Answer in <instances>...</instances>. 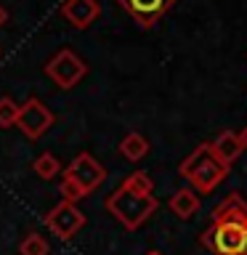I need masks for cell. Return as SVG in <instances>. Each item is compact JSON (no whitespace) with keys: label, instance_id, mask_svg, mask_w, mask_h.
<instances>
[{"label":"cell","instance_id":"cell-3","mask_svg":"<svg viewBox=\"0 0 247 255\" xmlns=\"http://www.w3.org/2000/svg\"><path fill=\"white\" fill-rule=\"evenodd\" d=\"M53 123H56L53 112L48 109L37 96H29V99L19 107V117H16L13 128H19L29 141H37V138H43V135L51 130Z\"/></svg>","mask_w":247,"mask_h":255},{"label":"cell","instance_id":"cell-23","mask_svg":"<svg viewBox=\"0 0 247 255\" xmlns=\"http://www.w3.org/2000/svg\"><path fill=\"white\" fill-rule=\"evenodd\" d=\"M143 255H162L159 250H149V253H143Z\"/></svg>","mask_w":247,"mask_h":255},{"label":"cell","instance_id":"cell-17","mask_svg":"<svg viewBox=\"0 0 247 255\" xmlns=\"http://www.w3.org/2000/svg\"><path fill=\"white\" fill-rule=\"evenodd\" d=\"M16 117H19V104L11 96H3L0 99V128H13Z\"/></svg>","mask_w":247,"mask_h":255},{"label":"cell","instance_id":"cell-2","mask_svg":"<svg viewBox=\"0 0 247 255\" xmlns=\"http://www.w3.org/2000/svg\"><path fill=\"white\" fill-rule=\"evenodd\" d=\"M45 75L53 80L56 85L61 88V91H72L80 80L88 75V64L80 59L75 51H69V48H61L59 53L53 56V59H48L45 64Z\"/></svg>","mask_w":247,"mask_h":255},{"label":"cell","instance_id":"cell-18","mask_svg":"<svg viewBox=\"0 0 247 255\" xmlns=\"http://www.w3.org/2000/svg\"><path fill=\"white\" fill-rule=\"evenodd\" d=\"M123 183L133 191H141V194H151V191H154V181H151L143 170H135L133 175H127Z\"/></svg>","mask_w":247,"mask_h":255},{"label":"cell","instance_id":"cell-15","mask_svg":"<svg viewBox=\"0 0 247 255\" xmlns=\"http://www.w3.org/2000/svg\"><path fill=\"white\" fill-rule=\"evenodd\" d=\"M32 170H35V175L37 178H43V181H51V178H56L59 175V170H61V165H59V159H56L51 151H43L35 162H32Z\"/></svg>","mask_w":247,"mask_h":255},{"label":"cell","instance_id":"cell-24","mask_svg":"<svg viewBox=\"0 0 247 255\" xmlns=\"http://www.w3.org/2000/svg\"><path fill=\"white\" fill-rule=\"evenodd\" d=\"M245 229H247V218H245Z\"/></svg>","mask_w":247,"mask_h":255},{"label":"cell","instance_id":"cell-11","mask_svg":"<svg viewBox=\"0 0 247 255\" xmlns=\"http://www.w3.org/2000/svg\"><path fill=\"white\" fill-rule=\"evenodd\" d=\"M210 149H213V157L226 167L234 165L239 159V154H242V143H239V135L234 130H223L218 138L210 143Z\"/></svg>","mask_w":247,"mask_h":255},{"label":"cell","instance_id":"cell-10","mask_svg":"<svg viewBox=\"0 0 247 255\" xmlns=\"http://www.w3.org/2000/svg\"><path fill=\"white\" fill-rule=\"evenodd\" d=\"M247 218V202L242 199V194H229L226 199H221L213 210V226L218 223H229V221H242L245 223Z\"/></svg>","mask_w":247,"mask_h":255},{"label":"cell","instance_id":"cell-7","mask_svg":"<svg viewBox=\"0 0 247 255\" xmlns=\"http://www.w3.org/2000/svg\"><path fill=\"white\" fill-rule=\"evenodd\" d=\"M117 3L133 16V21H138V27L151 29L175 5V0H117Z\"/></svg>","mask_w":247,"mask_h":255},{"label":"cell","instance_id":"cell-5","mask_svg":"<svg viewBox=\"0 0 247 255\" xmlns=\"http://www.w3.org/2000/svg\"><path fill=\"white\" fill-rule=\"evenodd\" d=\"M45 226L53 231L59 239H72L80 229L85 226V213L75 202H61L45 215Z\"/></svg>","mask_w":247,"mask_h":255},{"label":"cell","instance_id":"cell-6","mask_svg":"<svg viewBox=\"0 0 247 255\" xmlns=\"http://www.w3.org/2000/svg\"><path fill=\"white\" fill-rule=\"evenodd\" d=\"M215 229V255H247V229L242 221L218 223Z\"/></svg>","mask_w":247,"mask_h":255},{"label":"cell","instance_id":"cell-4","mask_svg":"<svg viewBox=\"0 0 247 255\" xmlns=\"http://www.w3.org/2000/svg\"><path fill=\"white\" fill-rule=\"evenodd\" d=\"M64 178L75 181L77 186L85 191V194H91L93 189H99L101 183H104V178H107V170L99 165V159H96L93 154L83 151V154H77V157L69 162L67 173H64Z\"/></svg>","mask_w":247,"mask_h":255},{"label":"cell","instance_id":"cell-8","mask_svg":"<svg viewBox=\"0 0 247 255\" xmlns=\"http://www.w3.org/2000/svg\"><path fill=\"white\" fill-rule=\"evenodd\" d=\"M99 13H101V5L96 0H64L61 3V16L75 29H88L99 19Z\"/></svg>","mask_w":247,"mask_h":255},{"label":"cell","instance_id":"cell-13","mask_svg":"<svg viewBox=\"0 0 247 255\" xmlns=\"http://www.w3.org/2000/svg\"><path fill=\"white\" fill-rule=\"evenodd\" d=\"M120 154H123L127 162H138L149 154V141L143 138L141 133H127L123 141H120Z\"/></svg>","mask_w":247,"mask_h":255},{"label":"cell","instance_id":"cell-16","mask_svg":"<svg viewBox=\"0 0 247 255\" xmlns=\"http://www.w3.org/2000/svg\"><path fill=\"white\" fill-rule=\"evenodd\" d=\"M48 253H51L48 239L43 234H37V231H29L19 245V255H48Z\"/></svg>","mask_w":247,"mask_h":255},{"label":"cell","instance_id":"cell-9","mask_svg":"<svg viewBox=\"0 0 247 255\" xmlns=\"http://www.w3.org/2000/svg\"><path fill=\"white\" fill-rule=\"evenodd\" d=\"M226 175H229V167L221 165L215 157H210L202 167H199V170L191 173L189 181H191V186H194L197 194H213V189L218 186Z\"/></svg>","mask_w":247,"mask_h":255},{"label":"cell","instance_id":"cell-22","mask_svg":"<svg viewBox=\"0 0 247 255\" xmlns=\"http://www.w3.org/2000/svg\"><path fill=\"white\" fill-rule=\"evenodd\" d=\"M5 21H8V11L0 5V27H5Z\"/></svg>","mask_w":247,"mask_h":255},{"label":"cell","instance_id":"cell-20","mask_svg":"<svg viewBox=\"0 0 247 255\" xmlns=\"http://www.w3.org/2000/svg\"><path fill=\"white\" fill-rule=\"evenodd\" d=\"M199 242H202V247H207V250H215V229L210 226V229H205L202 234H199Z\"/></svg>","mask_w":247,"mask_h":255},{"label":"cell","instance_id":"cell-14","mask_svg":"<svg viewBox=\"0 0 247 255\" xmlns=\"http://www.w3.org/2000/svg\"><path fill=\"white\" fill-rule=\"evenodd\" d=\"M210 157H213V149H210V143H199V146H197V149L191 151V154H189V157L181 162V167H178V175H181V178H186V181H189V178H191V173H194V170H199V167H202V165H205Z\"/></svg>","mask_w":247,"mask_h":255},{"label":"cell","instance_id":"cell-12","mask_svg":"<svg viewBox=\"0 0 247 255\" xmlns=\"http://www.w3.org/2000/svg\"><path fill=\"white\" fill-rule=\"evenodd\" d=\"M167 207H170V213L175 215V218L189 221V218H194V215L199 213V194H197V191H191V189H178L170 197Z\"/></svg>","mask_w":247,"mask_h":255},{"label":"cell","instance_id":"cell-19","mask_svg":"<svg viewBox=\"0 0 247 255\" xmlns=\"http://www.w3.org/2000/svg\"><path fill=\"white\" fill-rule=\"evenodd\" d=\"M83 197H88V194L77 186L75 181H69V178L61 181V199H64V202H75L77 205V199H83Z\"/></svg>","mask_w":247,"mask_h":255},{"label":"cell","instance_id":"cell-21","mask_svg":"<svg viewBox=\"0 0 247 255\" xmlns=\"http://www.w3.org/2000/svg\"><path fill=\"white\" fill-rule=\"evenodd\" d=\"M237 135H239V143H242V151H247V125H245Z\"/></svg>","mask_w":247,"mask_h":255},{"label":"cell","instance_id":"cell-1","mask_svg":"<svg viewBox=\"0 0 247 255\" xmlns=\"http://www.w3.org/2000/svg\"><path fill=\"white\" fill-rule=\"evenodd\" d=\"M157 197L154 194H141V191L127 189L125 183L117 191H112L107 199V210L123 223L127 231H135L138 226H143L151 215L157 213Z\"/></svg>","mask_w":247,"mask_h":255}]
</instances>
